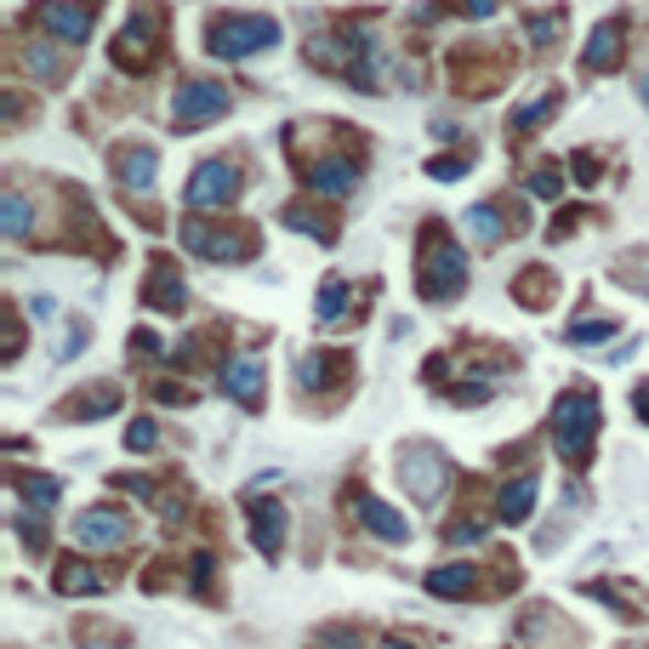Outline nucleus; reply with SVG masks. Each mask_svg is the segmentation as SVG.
<instances>
[{
	"mask_svg": "<svg viewBox=\"0 0 649 649\" xmlns=\"http://www.w3.org/2000/svg\"><path fill=\"white\" fill-rule=\"evenodd\" d=\"M342 376H348V354L320 348V354H302V359H296V388H302V393H331Z\"/></svg>",
	"mask_w": 649,
	"mask_h": 649,
	"instance_id": "obj_18",
	"label": "nucleus"
},
{
	"mask_svg": "<svg viewBox=\"0 0 649 649\" xmlns=\"http://www.w3.org/2000/svg\"><path fill=\"white\" fill-rule=\"evenodd\" d=\"M285 223H291L296 234H320V239H331V223L314 212V205H285Z\"/></svg>",
	"mask_w": 649,
	"mask_h": 649,
	"instance_id": "obj_35",
	"label": "nucleus"
},
{
	"mask_svg": "<svg viewBox=\"0 0 649 649\" xmlns=\"http://www.w3.org/2000/svg\"><path fill=\"white\" fill-rule=\"evenodd\" d=\"M530 194H541V199H559V194H564V177H559V165H553V160L530 171Z\"/></svg>",
	"mask_w": 649,
	"mask_h": 649,
	"instance_id": "obj_36",
	"label": "nucleus"
},
{
	"mask_svg": "<svg viewBox=\"0 0 649 649\" xmlns=\"http://www.w3.org/2000/svg\"><path fill=\"white\" fill-rule=\"evenodd\" d=\"M183 199L194 212H212V205H234L239 199V165L234 160H199L194 177L183 188Z\"/></svg>",
	"mask_w": 649,
	"mask_h": 649,
	"instance_id": "obj_10",
	"label": "nucleus"
},
{
	"mask_svg": "<svg viewBox=\"0 0 649 649\" xmlns=\"http://www.w3.org/2000/svg\"><path fill=\"white\" fill-rule=\"evenodd\" d=\"M0 228H7V239H29L34 234V205L18 183H7V199H0Z\"/></svg>",
	"mask_w": 649,
	"mask_h": 649,
	"instance_id": "obj_28",
	"label": "nucleus"
},
{
	"mask_svg": "<svg viewBox=\"0 0 649 649\" xmlns=\"http://www.w3.org/2000/svg\"><path fill=\"white\" fill-rule=\"evenodd\" d=\"M183 251L194 257H212V262H246L257 257V234L239 228V223H183Z\"/></svg>",
	"mask_w": 649,
	"mask_h": 649,
	"instance_id": "obj_5",
	"label": "nucleus"
},
{
	"mask_svg": "<svg viewBox=\"0 0 649 649\" xmlns=\"http://www.w3.org/2000/svg\"><path fill=\"white\" fill-rule=\"evenodd\" d=\"M115 404H120V388L115 382H91L80 393H68L63 399V422H97V417H115Z\"/></svg>",
	"mask_w": 649,
	"mask_h": 649,
	"instance_id": "obj_21",
	"label": "nucleus"
},
{
	"mask_svg": "<svg viewBox=\"0 0 649 649\" xmlns=\"http://www.w3.org/2000/svg\"><path fill=\"white\" fill-rule=\"evenodd\" d=\"M23 354V320H18V307H7V359Z\"/></svg>",
	"mask_w": 649,
	"mask_h": 649,
	"instance_id": "obj_42",
	"label": "nucleus"
},
{
	"mask_svg": "<svg viewBox=\"0 0 649 649\" xmlns=\"http://www.w3.org/2000/svg\"><path fill=\"white\" fill-rule=\"evenodd\" d=\"M478 581H485V575H478L473 564H439V570H428L422 587H428L433 598H473Z\"/></svg>",
	"mask_w": 649,
	"mask_h": 649,
	"instance_id": "obj_22",
	"label": "nucleus"
},
{
	"mask_svg": "<svg viewBox=\"0 0 649 649\" xmlns=\"http://www.w3.org/2000/svg\"><path fill=\"white\" fill-rule=\"evenodd\" d=\"M456 80H462V91L485 97V91H496L507 80V57L501 52H462L456 57Z\"/></svg>",
	"mask_w": 649,
	"mask_h": 649,
	"instance_id": "obj_17",
	"label": "nucleus"
},
{
	"mask_svg": "<svg viewBox=\"0 0 649 649\" xmlns=\"http://www.w3.org/2000/svg\"><path fill=\"white\" fill-rule=\"evenodd\" d=\"M382 649H422L417 638H382Z\"/></svg>",
	"mask_w": 649,
	"mask_h": 649,
	"instance_id": "obj_46",
	"label": "nucleus"
},
{
	"mask_svg": "<svg viewBox=\"0 0 649 649\" xmlns=\"http://www.w3.org/2000/svg\"><path fill=\"white\" fill-rule=\"evenodd\" d=\"M462 12H467V18H490L496 0H462Z\"/></svg>",
	"mask_w": 649,
	"mask_h": 649,
	"instance_id": "obj_44",
	"label": "nucleus"
},
{
	"mask_svg": "<svg viewBox=\"0 0 649 649\" xmlns=\"http://www.w3.org/2000/svg\"><path fill=\"white\" fill-rule=\"evenodd\" d=\"M75 541L86 547V553H91V547H97V553H109V547H126L131 541V519H126L120 507H86L80 519H75Z\"/></svg>",
	"mask_w": 649,
	"mask_h": 649,
	"instance_id": "obj_11",
	"label": "nucleus"
},
{
	"mask_svg": "<svg viewBox=\"0 0 649 649\" xmlns=\"http://www.w3.org/2000/svg\"><path fill=\"white\" fill-rule=\"evenodd\" d=\"M593 433H598V399L587 388L559 393V404H553V451L575 467V462H587Z\"/></svg>",
	"mask_w": 649,
	"mask_h": 649,
	"instance_id": "obj_4",
	"label": "nucleus"
},
{
	"mask_svg": "<svg viewBox=\"0 0 649 649\" xmlns=\"http://www.w3.org/2000/svg\"><path fill=\"white\" fill-rule=\"evenodd\" d=\"M399 485L417 496V501H439L444 485H451V462H444L439 444H404V456H399Z\"/></svg>",
	"mask_w": 649,
	"mask_h": 649,
	"instance_id": "obj_7",
	"label": "nucleus"
},
{
	"mask_svg": "<svg viewBox=\"0 0 649 649\" xmlns=\"http://www.w3.org/2000/svg\"><path fill=\"white\" fill-rule=\"evenodd\" d=\"M621 46H627V18H604L593 29V41L581 46V68H587V75H609V68L621 63Z\"/></svg>",
	"mask_w": 649,
	"mask_h": 649,
	"instance_id": "obj_16",
	"label": "nucleus"
},
{
	"mask_svg": "<svg viewBox=\"0 0 649 649\" xmlns=\"http://www.w3.org/2000/svg\"><path fill=\"white\" fill-rule=\"evenodd\" d=\"M75 643H80V649H131V638H126L115 621H80V627H75Z\"/></svg>",
	"mask_w": 649,
	"mask_h": 649,
	"instance_id": "obj_31",
	"label": "nucleus"
},
{
	"mask_svg": "<svg viewBox=\"0 0 649 649\" xmlns=\"http://www.w3.org/2000/svg\"><path fill=\"white\" fill-rule=\"evenodd\" d=\"M314 314H320V325H342V320H348V285L325 280L320 296H314Z\"/></svg>",
	"mask_w": 649,
	"mask_h": 649,
	"instance_id": "obj_32",
	"label": "nucleus"
},
{
	"mask_svg": "<svg viewBox=\"0 0 649 649\" xmlns=\"http://www.w3.org/2000/svg\"><path fill=\"white\" fill-rule=\"evenodd\" d=\"M18 63L29 68L34 80H63V68H68V57L57 46H46V41H23L18 46Z\"/></svg>",
	"mask_w": 649,
	"mask_h": 649,
	"instance_id": "obj_27",
	"label": "nucleus"
},
{
	"mask_svg": "<svg viewBox=\"0 0 649 649\" xmlns=\"http://www.w3.org/2000/svg\"><path fill=\"white\" fill-rule=\"evenodd\" d=\"M12 490H18L23 507H34V512H52L57 496H63L57 478H46V473H23V467H12Z\"/></svg>",
	"mask_w": 649,
	"mask_h": 649,
	"instance_id": "obj_25",
	"label": "nucleus"
},
{
	"mask_svg": "<svg viewBox=\"0 0 649 649\" xmlns=\"http://www.w3.org/2000/svg\"><path fill=\"white\" fill-rule=\"evenodd\" d=\"M126 444H131V451H154V444H160V428H154L149 417H137V422L126 428Z\"/></svg>",
	"mask_w": 649,
	"mask_h": 649,
	"instance_id": "obj_39",
	"label": "nucleus"
},
{
	"mask_svg": "<svg viewBox=\"0 0 649 649\" xmlns=\"http://www.w3.org/2000/svg\"><path fill=\"white\" fill-rule=\"evenodd\" d=\"M154 171H160V154L149 143H120L115 149V177L131 188V194H149L154 188Z\"/></svg>",
	"mask_w": 649,
	"mask_h": 649,
	"instance_id": "obj_19",
	"label": "nucleus"
},
{
	"mask_svg": "<svg viewBox=\"0 0 649 649\" xmlns=\"http://www.w3.org/2000/svg\"><path fill=\"white\" fill-rule=\"evenodd\" d=\"M217 382H223V393H228L234 404L257 410V404H262V359H228Z\"/></svg>",
	"mask_w": 649,
	"mask_h": 649,
	"instance_id": "obj_20",
	"label": "nucleus"
},
{
	"mask_svg": "<svg viewBox=\"0 0 649 649\" xmlns=\"http://www.w3.org/2000/svg\"><path fill=\"white\" fill-rule=\"evenodd\" d=\"M615 336V320H575L570 325V342H609Z\"/></svg>",
	"mask_w": 649,
	"mask_h": 649,
	"instance_id": "obj_38",
	"label": "nucleus"
},
{
	"mask_svg": "<svg viewBox=\"0 0 649 649\" xmlns=\"http://www.w3.org/2000/svg\"><path fill=\"white\" fill-rule=\"evenodd\" d=\"M183 302H188L183 268L171 257H154L149 262V285H143V307H149V314H183Z\"/></svg>",
	"mask_w": 649,
	"mask_h": 649,
	"instance_id": "obj_13",
	"label": "nucleus"
},
{
	"mask_svg": "<svg viewBox=\"0 0 649 649\" xmlns=\"http://www.w3.org/2000/svg\"><path fill=\"white\" fill-rule=\"evenodd\" d=\"M354 524L365 530V536H376V541H388V547H399V541H410V519L404 512H393L382 496H354Z\"/></svg>",
	"mask_w": 649,
	"mask_h": 649,
	"instance_id": "obj_14",
	"label": "nucleus"
},
{
	"mask_svg": "<svg viewBox=\"0 0 649 649\" xmlns=\"http://www.w3.org/2000/svg\"><path fill=\"white\" fill-rule=\"evenodd\" d=\"M307 188L325 194V199H342L359 188V160L354 154H320L314 165H307Z\"/></svg>",
	"mask_w": 649,
	"mask_h": 649,
	"instance_id": "obj_15",
	"label": "nucleus"
},
{
	"mask_svg": "<svg viewBox=\"0 0 649 649\" xmlns=\"http://www.w3.org/2000/svg\"><path fill=\"white\" fill-rule=\"evenodd\" d=\"M575 171H581L575 183H587V188H593V183H598V154H575Z\"/></svg>",
	"mask_w": 649,
	"mask_h": 649,
	"instance_id": "obj_43",
	"label": "nucleus"
},
{
	"mask_svg": "<svg viewBox=\"0 0 649 649\" xmlns=\"http://www.w3.org/2000/svg\"><path fill=\"white\" fill-rule=\"evenodd\" d=\"M530 507H536V478H530V473L507 478V485L496 490V519H501V524H524Z\"/></svg>",
	"mask_w": 649,
	"mask_h": 649,
	"instance_id": "obj_23",
	"label": "nucleus"
},
{
	"mask_svg": "<svg viewBox=\"0 0 649 649\" xmlns=\"http://www.w3.org/2000/svg\"><path fill=\"white\" fill-rule=\"evenodd\" d=\"M632 410H638V417H643V422H649V382H643V388H638V393H632Z\"/></svg>",
	"mask_w": 649,
	"mask_h": 649,
	"instance_id": "obj_45",
	"label": "nucleus"
},
{
	"mask_svg": "<svg viewBox=\"0 0 649 649\" xmlns=\"http://www.w3.org/2000/svg\"><path fill=\"white\" fill-rule=\"evenodd\" d=\"M228 115V86L217 80H183L177 97H171V120H177V131H199Z\"/></svg>",
	"mask_w": 649,
	"mask_h": 649,
	"instance_id": "obj_8",
	"label": "nucleus"
},
{
	"mask_svg": "<svg viewBox=\"0 0 649 649\" xmlns=\"http://www.w3.org/2000/svg\"><path fill=\"white\" fill-rule=\"evenodd\" d=\"M615 280H621V285H632V291H643V296H649V251H627L621 262H615Z\"/></svg>",
	"mask_w": 649,
	"mask_h": 649,
	"instance_id": "obj_33",
	"label": "nucleus"
},
{
	"mask_svg": "<svg viewBox=\"0 0 649 649\" xmlns=\"http://www.w3.org/2000/svg\"><path fill=\"white\" fill-rule=\"evenodd\" d=\"M553 291H559V280L547 268H524L519 285H512V296H519L524 307H547V302H553Z\"/></svg>",
	"mask_w": 649,
	"mask_h": 649,
	"instance_id": "obj_30",
	"label": "nucleus"
},
{
	"mask_svg": "<svg viewBox=\"0 0 649 649\" xmlns=\"http://www.w3.org/2000/svg\"><path fill=\"white\" fill-rule=\"evenodd\" d=\"M638 91H643V102H649V75H643V80H638Z\"/></svg>",
	"mask_w": 649,
	"mask_h": 649,
	"instance_id": "obj_47",
	"label": "nucleus"
},
{
	"mask_svg": "<svg viewBox=\"0 0 649 649\" xmlns=\"http://www.w3.org/2000/svg\"><path fill=\"white\" fill-rule=\"evenodd\" d=\"M52 587H57L63 598H86V593H102V575H97L86 559H63L57 575H52Z\"/></svg>",
	"mask_w": 649,
	"mask_h": 649,
	"instance_id": "obj_26",
	"label": "nucleus"
},
{
	"mask_svg": "<svg viewBox=\"0 0 649 649\" xmlns=\"http://www.w3.org/2000/svg\"><path fill=\"white\" fill-rule=\"evenodd\" d=\"M417 285L428 302H451L462 285H467V257L451 234H444L439 223L422 228V246H417Z\"/></svg>",
	"mask_w": 649,
	"mask_h": 649,
	"instance_id": "obj_2",
	"label": "nucleus"
},
{
	"mask_svg": "<svg viewBox=\"0 0 649 649\" xmlns=\"http://www.w3.org/2000/svg\"><path fill=\"white\" fill-rule=\"evenodd\" d=\"M428 177H439V183H456V177H467V160H433V165H428Z\"/></svg>",
	"mask_w": 649,
	"mask_h": 649,
	"instance_id": "obj_41",
	"label": "nucleus"
},
{
	"mask_svg": "<svg viewBox=\"0 0 649 649\" xmlns=\"http://www.w3.org/2000/svg\"><path fill=\"white\" fill-rule=\"evenodd\" d=\"M307 63L348 75L359 91H382V41L370 29H348V34H314L307 41Z\"/></svg>",
	"mask_w": 649,
	"mask_h": 649,
	"instance_id": "obj_1",
	"label": "nucleus"
},
{
	"mask_svg": "<svg viewBox=\"0 0 649 649\" xmlns=\"http://www.w3.org/2000/svg\"><path fill=\"white\" fill-rule=\"evenodd\" d=\"M160 23H165V12L154 7V0H143V7L126 18L120 41H115V63L126 68V75H143V68H154V57H160Z\"/></svg>",
	"mask_w": 649,
	"mask_h": 649,
	"instance_id": "obj_6",
	"label": "nucleus"
},
{
	"mask_svg": "<svg viewBox=\"0 0 649 649\" xmlns=\"http://www.w3.org/2000/svg\"><path fill=\"white\" fill-rule=\"evenodd\" d=\"M519 638H524L530 649H581L575 627L564 621L559 609H547V604H530V609L519 615Z\"/></svg>",
	"mask_w": 649,
	"mask_h": 649,
	"instance_id": "obj_12",
	"label": "nucleus"
},
{
	"mask_svg": "<svg viewBox=\"0 0 649 649\" xmlns=\"http://www.w3.org/2000/svg\"><path fill=\"white\" fill-rule=\"evenodd\" d=\"M478 536H485V519H462V524L444 530V541H451V547H467V541H478Z\"/></svg>",
	"mask_w": 649,
	"mask_h": 649,
	"instance_id": "obj_40",
	"label": "nucleus"
},
{
	"mask_svg": "<svg viewBox=\"0 0 649 649\" xmlns=\"http://www.w3.org/2000/svg\"><path fill=\"white\" fill-rule=\"evenodd\" d=\"M251 541L262 547V553H280L285 547V507L280 501H251Z\"/></svg>",
	"mask_w": 649,
	"mask_h": 649,
	"instance_id": "obj_24",
	"label": "nucleus"
},
{
	"mask_svg": "<svg viewBox=\"0 0 649 649\" xmlns=\"http://www.w3.org/2000/svg\"><path fill=\"white\" fill-rule=\"evenodd\" d=\"M34 23H41L57 46H80V41H91L97 0H46V7H34Z\"/></svg>",
	"mask_w": 649,
	"mask_h": 649,
	"instance_id": "obj_9",
	"label": "nucleus"
},
{
	"mask_svg": "<svg viewBox=\"0 0 649 649\" xmlns=\"http://www.w3.org/2000/svg\"><path fill=\"white\" fill-rule=\"evenodd\" d=\"M268 46H280V18H262V12H228L205 34V52L223 63H246Z\"/></svg>",
	"mask_w": 649,
	"mask_h": 649,
	"instance_id": "obj_3",
	"label": "nucleus"
},
{
	"mask_svg": "<svg viewBox=\"0 0 649 649\" xmlns=\"http://www.w3.org/2000/svg\"><path fill=\"white\" fill-rule=\"evenodd\" d=\"M462 223H467V234L478 239V246H501V239H507V223H501V205H490V199H485V205H473V212H467Z\"/></svg>",
	"mask_w": 649,
	"mask_h": 649,
	"instance_id": "obj_29",
	"label": "nucleus"
},
{
	"mask_svg": "<svg viewBox=\"0 0 649 649\" xmlns=\"http://www.w3.org/2000/svg\"><path fill=\"white\" fill-rule=\"evenodd\" d=\"M559 29H564L559 12H553V18H530V23H524V34H530V46H536V52H553V34H559Z\"/></svg>",
	"mask_w": 649,
	"mask_h": 649,
	"instance_id": "obj_37",
	"label": "nucleus"
},
{
	"mask_svg": "<svg viewBox=\"0 0 649 649\" xmlns=\"http://www.w3.org/2000/svg\"><path fill=\"white\" fill-rule=\"evenodd\" d=\"M553 109H559V91H541L536 102H524V109L512 115V131H519V137H530V126H541V120L553 115Z\"/></svg>",
	"mask_w": 649,
	"mask_h": 649,
	"instance_id": "obj_34",
	"label": "nucleus"
}]
</instances>
